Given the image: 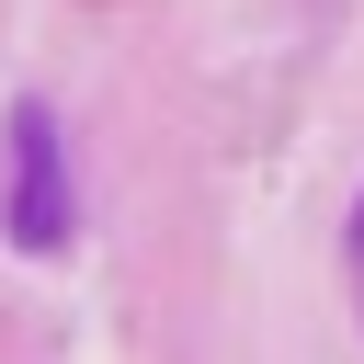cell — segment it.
Returning a JSON list of instances; mask_svg holds the SVG:
<instances>
[{
    "label": "cell",
    "instance_id": "1",
    "mask_svg": "<svg viewBox=\"0 0 364 364\" xmlns=\"http://www.w3.org/2000/svg\"><path fill=\"white\" fill-rule=\"evenodd\" d=\"M11 239L23 250L68 239V159H57V114L46 102H11Z\"/></svg>",
    "mask_w": 364,
    "mask_h": 364
},
{
    "label": "cell",
    "instance_id": "2",
    "mask_svg": "<svg viewBox=\"0 0 364 364\" xmlns=\"http://www.w3.org/2000/svg\"><path fill=\"white\" fill-rule=\"evenodd\" d=\"M353 250H364V216H353Z\"/></svg>",
    "mask_w": 364,
    "mask_h": 364
}]
</instances>
